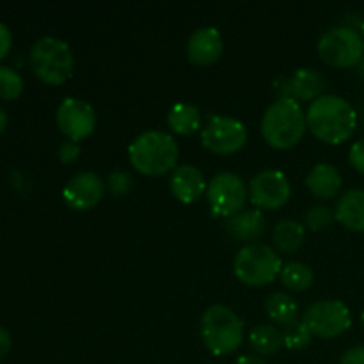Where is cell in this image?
<instances>
[{
    "instance_id": "6da1fadb",
    "label": "cell",
    "mask_w": 364,
    "mask_h": 364,
    "mask_svg": "<svg viewBox=\"0 0 364 364\" xmlns=\"http://www.w3.org/2000/svg\"><path fill=\"white\" fill-rule=\"evenodd\" d=\"M306 123L316 139L336 146L354 135L358 128V112L341 96L322 95L309 105Z\"/></svg>"
},
{
    "instance_id": "7a4b0ae2",
    "label": "cell",
    "mask_w": 364,
    "mask_h": 364,
    "mask_svg": "<svg viewBox=\"0 0 364 364\" xmlns=\"http://www.w3.org/2000/svg\"><path fill=\"white\" fill-rule=\"evenodd\" d=\"M306 130V114L301 103L294 98L281 96L263 114L262 135L267 144L276 149H290L297 146Z\"/></svg>"
},
{
    "instance_id": "3957f363",
    "label": "cell",
    "mask_w": 364,
    "mask_h": 364,
    "mask_svg": "<svg viewBox=\"0 0 364 364\" xmlns=\"http://www.w3.org/2000/svg\"><path fill=\"white\" fill-rule=\"evenodd\" d=\"M178 149L173 135L166 132H144L128 148L130 164L144 176H162L178 167Z\"/></svg>"
},
{
    "instance_id": "277c9868",
    "label": "cell",
    "mask_w": 364,
    "mask_h": 364,
    "mask_svg": "<svg viewBox=\"0 0 364 364\" xmlns=\"http://www.w3.org/2000/svg\"><path fill=\"white\" fill-rule=\"evenodd\" d=\"M201 338L213 355L233 354L244 340V322L233 309L213 304L201 316Z\"/></svg>"
},
{
    "instance_id": "5b68a950",
    "label": "cell",
    "mask_w": 364,
    "mask_h": 364,
    "mask_svg": "<svg viewBox=\"0 0 364 364\" xmlns=\"http://www.w3.org/2000/svg\"><path fill=\"white\" fill-rule=\"evenodd\" d=\"M31 66L45 84L60 85L73 73V53L63 39L46 36L32 45Z\"/></svg>"
},
{
    "instance_id": "8992f818",
    "label": "cell",
    "mask_w": 364,
    "mask_h": 364,
    "mask_svg": "<svg viewBox=\"0 0 364 364\" xmlns=\"http://www.w3.org/2000/svg\"><path fill=\"white\" fill-rule=\"evenodd\" d=\"M235 276L247 287H265L283 270L279 255L267 244H247L235 258Z\"/></svg>"
},
{
    "instance_id": "52a82bcc",
    "label": "cell",
    "mask_w": 364,
    "mask_h": 364,
    "mask_svg": "<svg viewBox=\"0 0 364 364\" xmlns=\"http://www.w3.org/2000/svg\"><path fill=\"white\" fill-rule=\"evenodd\" d=\"M318 55L327 66L354 68L364 57V39L355 28L334 27L318 41Z\"/></svg>"
},
{
    "instance_id": "ba28073f",
    "label": "cell",
    "mask_w": 364,
    "mask_h": 364,
    "mask_svg": "<svg viewBox=\"0 0 364 364\" xmlns=\"http://www.w3.org/2000/svg\"><path fill=\"white\" fill-rule=\"evenodd\" d=\"M206 196L212 215L230 219L244 210L247 203V187L238 174L219 173L208 183Z\"/></svg>"
},
{
    "instance_id": "9c48e42d",
    "label": "cell",
    "mask_w": 364,
    "mask_h": 364,
    "mask_svg": "<svg viewBox=\"0 0 364 364\" xmlns=\"http://www.w3.org/2000/svg\"><path fill=\"white\" fill-rule=\"evenodd\" d=\"M302 322L313 336L333 340L350 329V309L341 301H320L306 309Z\"/></svg>"
},
{
    "instance_id": "30bf717a",
    "label": "cell",
    "mask_w": 364,
    "mask_h": 364,
    "mask_svg": "<svg viewBox=\"0 0 364 364\" xmlns=\"http://www.w3.org/2000/svg\"><path fill=\"white\" fill-rule=\"evenodd\" d=\"M201 142L213 155H233L247 142V128L235 117L210 116L201 132Z\"/></svg>"
},
{
    "instance_id": "8fae6325",
    "label": "cell",
    "mask_w": 364,
    "mask_h": 364,
    "mask_svg": "<svg viewBox=\"0 0 364 364\" xmlns=\"http://www.w3.org/2000/svg\"><path fill=\"white\" fill-rule=\"evenodd\" d=\"M55 123L68 141L80 142L95 132L96 112L84 100L66 98L57 109Z\"/></svg>"
},
{
    "instance_id": "7c38bea8",
    "label": "cell",
    "mask_w": 364,
    "mask_h": 364,
    "mask_svg": "<svg viewBox=\"0 0 364 364\" xmlns=\"http://www.w3.org/2000/svg\"><path fill=\"white\" fill-rule=\"evenodd\" d=\"M291 187L287 174L277 169H267L256 174L249 183L251 203L262 210H277L290 199Z\"/></svg>"
},
{
    "instance_id": "4fadbf2b",
    "label": "cell",
    "mask_w": 364,
    "mask_h": 364,
    "mask_svg": "<svg viewBox=\"0 0 364 364\" xmlns=\"http://www.w3.org/2000/svg\"><path fill=\"white\" fill-rule=\"evenodd\" d=\"M105 183L95 173H80L66 183L63 198L70 208L85 212L98 205L105 194Z\"/></svg>"
},
{
    "instance_id": "5bb4252c",
    "label": "cell",
    "mask_w": 364,
    "mask_h": 364,
    "mask_svg": "<svg viewBox=\"0 0 364 364\" xmlns=\"http://www.w3.org/2000/svg\"><path fill=\"white\" fill-rule=\"evenodd\" d=\"M224 50L223 36L215 27H203L188 38L187 57L196 66H212Z\"/></svg>"
},
{
    "instance_id": "9a60e30c",
    "label": "cell",
    "mask_w": 364,
    "mask_h": 364,
    "mask_svg": "<svg viewBox=\"0 0 364 364\" xmlns=\"http://www.w3.org/2000/svg\"><path fill=\"white\" fill-rule=\"evenodd\" d=\"M327 87V80L318 70L313 68H301L295 71L290 78L283 84V96L301 102H315L320 98L323 89Z\"/></svg>"
},
{
    "instance_id": "2e32d148",
    "label": "cell",
    "mask_w": 364,
    "mask_h": 364,
    "mask_svg": "<svg viewBox=\"0 0 364 364\" xmlns=\"http://www.w3.org/2000/svg\"><path fill=\"white\" fill-rule=\"evenodd\" d=\"M171 192L183 205L196 203L208 188L201 171L194 166H178L169 180Z\"/></svg>"
},
{
    "instance_id": "e0dca14e",
    "label": "cell",
    "mask_w": 364,
    "mask_h": 364,
    "mask_svg": "<svg viewBox=\"0 0 364 364\" xmlns=\"http://www.w3.org/2000/svg\"><path fill=\"white\" fill-rule=\"evenodd\" d=\"M267 220L259 210H245L226 220V231L233 240L255 242L265 233Z\"/></svg>"
},
{
    "instance_id": "ac0fdd59",
    "label": "cell",
    "mask_w": 364,
    "mask_h": 364,
    "mask_svg": "<svg viewBox=\"0 0 364 364\" xmlns=\"http://www.w3.org/2000/svg\"><path fill=\"white\" fill-rule=\"evenodd\" d=\"M306 185H308L309 192L318 199H334L341 191V180L340 171L331 164H316L311 171H309L308 178H306Z\"/></svg>"
},
{
    "instance_id": "d6986e66",
    "label": "cell",
    "mask_w": 364,
    "mask_h": 364,
    "mask_svg": "<svg viewBox=\"0 0 364 364\" xmlns=\"http://www.w3.org/2000/svg\"><path fill=\"white\" fill-rule=\"evenodd\" d=\"M334 215L347 230L364 233V191L354 188L345 192L334 208Z\"/></svg>"
},
{
    "instance_id": "ffe728a7",
    "label": "cell",
    "mask_w": 364,
    "mask_h": 364,
    "mask_svg": "<svg viewBox=\"0 0 364 364\" xmlns=\"http://www.w3.org/2000/svg\"><path fill=\"white\" fill-rule=\"evenodd\" d=\"M167 124L178 135H192L201 128V112L192 103H174L167 112Z\"/></svg>"
},
{
    "instance_id": "44dd1931",
    "label": "cell",
    "mask_w": 364,
    "mask_h": 364,
    "mask_svg": "<svg viewBox=\"0 0 364 364\" xmlns=\"http://www.w3.org/2000/svg\"><path fill=\"white\" fill-rule=\"evenodd\" d=\"M304 240L306 230L297 220H281V223L276 224L272 231L274 245L277 247V251L287 252V255L297 252L302 247V244H304Z\"/></svg>"
},
{
    "instance_id": "7402d4cb",
    "label": "cell",
    "mask_w": 364,
    "mask_h": 364,
    "mask_svg": "<svg viewBox=\"0 0 364 364\" xmlns=\"http://www.w3.org/2000/svg\"><path fill=\"white\" fill-rule=\"evenodd\" d=\"M265 309L269 318L281 327H287L294 323L295 320H299L297 302L294 301L291 295L283 294V291H276V294L270 295L265 302Z\"/></svg>"
},
{
    "instance_id": "603a6c76",
    "label": "cell",
    "mask_w": 364,
    "mask_h": 364,
    "mask_svg": "<svg viewBox=\"0 0 364 364\" xmlns=\"http://www.w3.org/2000/svg\"><path fill=\"white\" fill-rule=\"evenodd\" d=\"M249 343L259 355H276L284 347L283 333L274 326H258L249 333Z\"/></svg>"
},
{
    "instance_id": "cb8c5ba5",
    "label": "cell",
    "mask_w": 364,
    "mask_h": 364,
    "mask_svg": "<svg viewBox=\"0 0 364 364\" xmlns=\"http://www.w3.org/2000/svg\"><path fill=\"white\" fill-rule=\"evenodd\" d=\"M281 283L294 291H304L313 284V270L306 263L290 262L283 267L279 274Z\"/></svg>"
},
{
    "instance_id": "d4e9b609",
    "label": "cell",
    "mask_w": 364,
    "mask_h": 364,
    "mask_svg": "<svg viewBox=\"0 0 364 364\" xmlns=\"http://www.w3.org/2000/svg\"><path fill=\"white\" fill-rule=\"evenodd\" d=\"M311 340V331L306 327V323L302 322V320H295L290 326L283 327L284 347L290 348V350H302V348L309 347Z\"/></svg>"
},
{
    "instance_id": "484cf974",
    "label": "cell",
    "mask_w": 364,
    "mask_h": 364,
    "mask_svg": "<svg viewBox=\"0 0 364 364\" xmlns=\"http://www.w3.org/2000/svg\"><path fill=\"white\" fill-rule=\"evenodd\" d=\"M23 92V78L16 70L9 66H0V98L16 100Z\"/></svg>"
},
{
    "instance_id": "4316f807",
    "label": "cell",
    "mask_w": 364,
    "mask_h": 364,
    "mask_svg": "<svg viewBox=\"0 0 364 364\" xmlns=\"http://www.w3.org/2000/svg\"><path fill=\"white\" fill-rule=\"evenodd\" d=\"M336 220V215H334V210L329 208L326 205H315L306 212L304 223L306 228L309 231H322L327 230L331 224Z\"/></svg>"
},
{
    "instance_id": "83f0119b",
    "label": "cell",
    "mask_w": 364,
    "mask_h": 364,
    "mask_svg": "<svg viewBox=\"0 0 364 364\" xmlns=\"http://www.w3.org/2000/svg\"><path fill=\"white\" fill-rule=\"evenodd\" d=\"M132 185H134V180H132V176L127 171H114L107 178L105 187L109 188L110 194L124 196L132 191Z\"/></svg>"
},
{
    "instance_id": "f1b7e54d",
    "label": "cell",
    "mask_w": 364,
    "mask_h": 364,
    "mask_svg": "<svg viewBox=\"0 0 364 364\" xmlns=\"http://www.w3.org/2000/svg\"><path fill=\"white\" fill-rule=\"evenodd\" d=\"M80 144L78 142H73V141H66L60 144L59 151H57V155H59V160L63 164H73L77 162L78 156H80Z\"/></svg>"
},
{
    "instance_id": "f546056e",
    "label": "cell",
    "mask_w": 364,
    "mask_h": 364,
    "mask_svg": "<svg viewBox=\"0 0 364 364\" xmlns=\"http://www.w3.org/2000/svg\"><path fill=\"white\" fill-rule=\"evenodd\" d=\"M348 159H350V164L352 167H354L358 173L364 174V139L361 141L354 142L350 148V155H348Z\"/></svg>"
},
{
    "instance_id": "4dcf8cb0",
    "label": "cell",
    "mask_w": 364,
    "mask_h": 364,
    "mask_svg": "<svg viewBox=\"0 0 364 364\" xmlns=\"http://www.w3.org/2000/svg\"><path fill=\"white\" fill-rule=\"evenodd\" d=\"M11 45H13V36H11L7 25L0 21V60L9 53Z\"/></svg>"
},
{
    "instance_id": "1f68e13d",
    "label": "cell",
    "mask_w": 364,
    "mask_h": 364,
    "mask_svg": "<svg viewBox=\"0 0 364 364\" xmlns=\"http://www.w3.org/2000/svg\"><path fill=\"white\" fill-rule=\"evenodd\" d=\"M340 364H364V347H352L341 355Z\"/></svg>"
},
{
    "instance_id": "d6a6232c",
    "label": "cell",
    "mask_w": 364,
    "mask_h": 364,
    "mask_svg": "<svg viewBox=\"0 0 364 364\" xmlns=\"http://www.w3.org/2000/svg\"><path fill=\"white\" fill-rule=\"evenodd\" d=\"M11 350V334L0 327V359L6 358Z\"/></svg>"
},
{
    "instance_id": "836d02e7",
    "label": "cell",
    "mask_w": 364,
    "mask_h": 364,
    "mask_svg": "<svg viewBox=\"0 0 364 364\" xmlns=\"http://www.w3.org/2000/svg\"><path fill=\"white\" fill-rule=\"evenodd\" d=\"M237 364H267L262 358H256V355H242L237 359Z\"/></svg>"
},
{
    "instance_id": "e575fe53",
    "label": "cell",
    "mask_w": 364,
    "mask_h": 364,
    "mask_svg": "<svg viewBox=\"0 0 364 364\" xmlns=\"http://www.w3.org/2000/svg\"><path fill=\"white\" fill-rule=\"evenodd\" d=\"M6 127H7V114H6V110L0 107V134L6 130Z\"/></svg>"
},
{
    "instance_id": "d590c367",
    "label": "cell",
    "mask_w": 364,
    "mask_h": 364,
    "mask_svg": "<svg viewBox=\"0 0 364 364\" xmlns=\"http://www.w3.org/2000/svg\"><path fill=\"white\" fill-rule=\"evenodd\" d=\"M358 71H359V75H361V77L364 78V57H363V60H361V63H359V66H358Z\"/></svg>"
},
{
    "instance_id": "8d00e7d4",
    "label": "cell",
    "mask_w": 364,
    "mask_h": 364,
    "mask_svg": "<svg viewBox=\"0 0 364 364\" xmlns=\"http://www.w3.org/2000/svg\"><path fill=\"white\" fill-rule=\"evenodd\" d=\"M361 36H363V39H364V20H363V23H361Z\"/></svg>"
},
{
    "instance_id": "74e56055",
    "label": "cell",
    "mask_w": 364,
    "mask_h": 364,
    "mask_svg": "<svg viewBox=\"0 0 364 364\" xmlns=\"http://www.w3.org/2000/svg\"><path fill=\"white\" fill-rule=\"evenodd\" d=\"M361 323H363V327H364V309H363V313H361Z\"/></svg>"
}]
</instances>
